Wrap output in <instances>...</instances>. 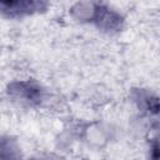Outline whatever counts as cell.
<instances>
[{
    "instance_id": "obj_1",
    "label": "cell",
    "mask_w": 160,
    "mask_h": 160,
    "mask_svg": "<svg viewBox=\"0 0 160 160\" xmlns=\"http://www.w3.org/2000/svg\"><path fill=\"white\" fill-rule=\"evenodd\" d=\"M45 0H1V8L4 14L22 15L30 14L42 8Z\"/></svg>"
},
{
    "instance_id": "obj_2",
    "label": "cell",
    "mask_w": 160,
    "mask_h": 160,
    "mask_svg": "<svg viewBox=\"0 0 160 160\" xmlns=\"http://www.w3.org/2000/svg\"><path fill=\"white\" fill-rule=\"evenodd\" d=\"M140 102L141 106L145 109V111L150 114H158L160 112V100L158 98H154L149 94H140Z\"/></svg>"
},
{
    "instance_id": "obj_3",
    "label": "cell",
    "mask_w": 160,
    "mask_h": 160,
    "mask_svg": "<svg viewBox=\"0 0 160 160\" xmlns=\"http://www.w3.org/2000/svg\"><path fill=\"white\" fill-rule=\"evenodd\" d=\"M152 156L154 158H160V142H158L152 146Z\"/></svg>"
}]
</instances>
